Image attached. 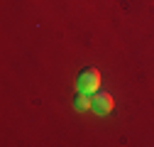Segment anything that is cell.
Wrapping results in <instances>:
<instances>
[{"instance_id": "obj_1", "label": "cell", "mask_w": 154, "mask_h": 147, "mask_svg": "<svg viewBox=\"0 0 154 147\" xmlns=\"http://www.w3.org/2000/svg\"><path fill=\"white\" fill-rule=\"evenodd\" d=\"M76 86H79L81 93H91V96H93L95 91L100 88V71L93 69V66L83 69V71L79 74V79H76Z\"/></svg>"}, {"instance_id": "obj_2", "label": "cell", "mask_w": 154, "mask_h": 147, "mask_svg": "<svg viewBox=\"0 0 154 147\" xmlns=\"http://www.w3.org/2000/svg\"><path fill=\"white\" fill-rule=\"evenodd\" d=\"M91 98H93V105H91V108H93L98 115H108L110 110H112V105H115L112 96H110V93H105V91H95Z\"/></svg>"}, {"instance_id": "obj_3", "label": "cell", "mask_w": 154, "mask_h": 147, "mask_svg": "<svg viewBox=\"0 0 154 147\" xmlns=\"http://www.w3.org/2000/svg\"><path fill=\"white\" fill-rule=\"evenodd\" d=\"M73 103H76V108H79V110H86V108H91V105H93V98H91V93H81Z\"/></svg>"}]
</instances>
